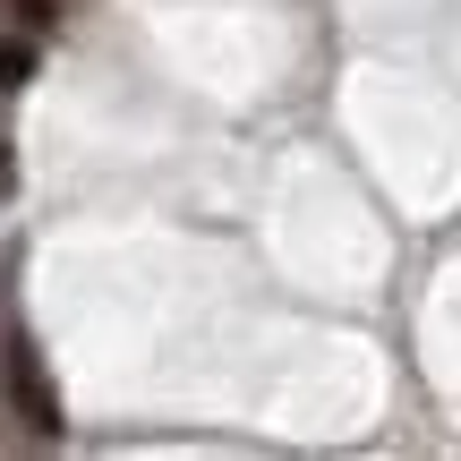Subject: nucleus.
<instances>
[{"instance_id":"1","label":"nucleus","mask_w":461,"mask_h":461,"mask_svg":"<svg viewBox=\"0 0 461 461\" xmlns=\"http://www.w3.org/2000/svg\"><path fill=\"white\" fill-rule=\"evenodd\" d=\"M0 393H9V419L34 436V445H51V436L68 428V419H60V393H51V376H43V350H34L26 325L0 333Z\"/></svg>"},{"instance_id":"2","label":"nucleus","mask_w":461,"mask_h":461,"mask_svg":"<svg viewBox=\"0 0 461 461\" xmlns=\"http://www.w3.org/2000/svg\"><path fill=\"white\" fill-rule=\"evenodd\" d=\"M26 77H34V43L26 34H0V95H17Z\"/></svg>"},{"instance_id":"3","label":"nucleus","mask_w":461,"mask_h":461,"mask_svg":"<svg viewBox=\"0 0 461 461\" xmlns=\"http://www.w3.org/2000/svg\"><path fill=\"white\" fill-rule=\"evenodd\" d=\"M9 9L26 17V34H51V26H60V0H9Z\"/></svg>"},{"instance_id":"4","label":"nucleus","mask_w":461,"mask_h":461,"mask_svg":"<svg viewBox=\"0 0 461 461\" xmlns=\"http://www.w3.org/2000/svg\"><path fill=\"white\" fill-rule=\"evenodd\" d=\"M0 197H9V154H0Z\"/></svg>"}]
</instances>
